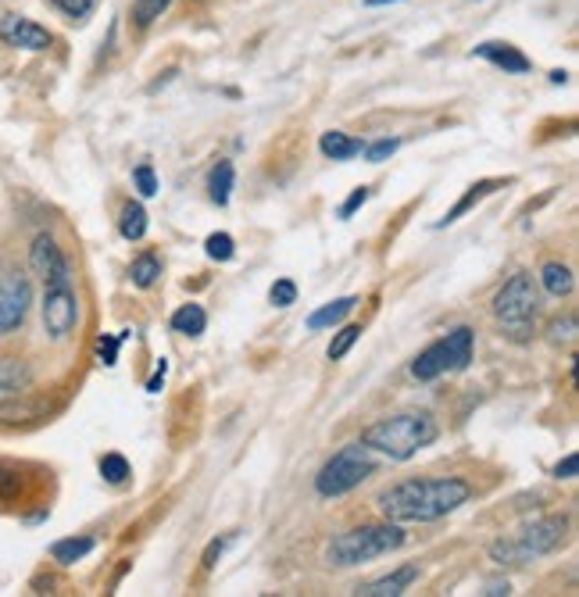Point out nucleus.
<instances>
[{"label":"nucleus","mask_w":579,"mask_h":597,"mask_svg":"<svg viewBox=\"0 0 579 597\" xmlns=\"http://www.w3.org/2000/svg\"><path fill=\"white\" fill-rule=\"evenodd\" d=\"M473 497V487L458 476H433V479H405L379 494V512L386 523H437L444 515L458 512Z\"/></svg>","instance_id":"1"},{"label":"nucleus","mask_w":579,"mask_h":597,"mask_svg":"<svg viewBox=\"0 0 579 597\" xmlns=\"http://www.w3.org/2000/svg\"><path fill=\"white\" fill-rule=\"evenodd\" d=\"M433 441H437V423H433L429 412H400L390 418H379V423H373L362 433V444H368L394 462L415 458Z\"/></svg>","instance_id":"2"},{"label":"nucleus","mask_w":579,"mask_h":597,"mask_svg":"<svg viewBox=\"0 0 579 597\" xmlns=\"http://www.w3.org/2000/svg\"><path fill=\"white\" fill-rule=\"evenodd\" d=\"M400 544H405V529L397 523L358 526V529H347L341 537H333L326 547V558H329V566L351 569V566H365V561H373L379 555L397 552Z\"/></svg>","instance_id":"3"},{"label":"nucleus","mask_w":579,"mask_h":597,"mask_svg":"<svg viewBox=\"0 0 579 597\" xmlns=\"http://www.w3.org/2000/svg\"><path fill=\"white\" fill-rule=\"evenodd\" d=\"M537 308H540V294L529 272H515L494 297V315L501 322V333L515 344H526L534 336Z\"/></svg>","instance_id":"4"},{"label":"nucleus","mask_w":579,"mask_h":597,"mask_svg":"<svg viewBox=\"0 0 579 597\" xmlns=\"http://www.w3.org/2000/svg\"><path fill=\"white\" fill-rule=\"evenodd\" d=\"M566 529H569L566 515H544V519L526 523L522 534L515 540H494L490 558L497 566H526V561L551 555L555 547L566 540Z\"/></svg>","instance_id":"5"},{"label":"nucleus","mask_w":579,"mask_h":597,"mask_svg":"<svg viewBox=\"0 0 579 597\" xmlns=\"http://www.w3.org/2000/svg\"><path fill=\"white\" fill-rule=\"evenodd\" d=\"M376 451L368 444H347L341 447L336 455L322 465L318 476H315V490L318 497H344L351 494L354 487H362V483L376 473Z\"/></svg>","instance_id":"6"},{"label":"nucleus","mask_w":579,"mask_h":597,"mask_svg":"<svg viewBox=\"0 0 579 597\" xmlns=\"http://www.w3.org/2000/svg\"><path fill=\"white\" fill-rule=\"evenodd\" d=\"M469 362H473V330L458 326L418 354L412 362V376L423 383H433L444 373H461V368H469Z\"/></svg>","instance_id":"7"},{"label":"nucleus","mask_w":579,"mask_h":597,"mask_svg":"<svg viewBox=\"0 0 579 597\" xmlns=\"http://www.w3.org/2000/svg\"><path fill=\"white\" fill-rule=\"evenodd\" d=\"M79 326V297L69 283L43 286V330L51 341H69L72 330Z\"/></svg>","instance_id":"8"},{"label":"nucleus","mask_w":579,"mask_h":597,"mask_svg":"<svg viewBox=\"0 0 579 597\" xmlns=\"http://www.w3.org/2000/svg\"><path fill=\"white\" fill-rule=\"evenodd\" d=\"M29 304H32L29 276H22V272H0V336L22 326Z\"/></svg>","instance_id":"9"},{"label":"nucleus","mask_w":579,"mask_h":597,"mask_svg":"<svg viewBox=\"0 0 579 597\" xmlns=\"http://www.w3.org/2000/svg\"><path fill=\"white\" fill-rule=\"evenodd\" d=\"M29 269H32V276H40L43 286L69 283V280H72L69 257L61 254L58 240H54L51 233H40L37 240H32V247H29Z\"/></svg>","instance_id":"10"},{"label":"nucleus","mask_w":579,"mask_h":597,"mask_svg":"<svg viewBox=\"0 0 579 597\" xmlns=\"http://www.w3.org/2000/svg\"><path fill=\"white\" fill-rule=\"evenodd\" d=\"M0 43L14 47V51H47L54 37L40 22L26 19V14H4L0 19Z\"/></svg>","instance_id":"11"},{"label":"nucleus","mask_w":579,"mask_h":597,"mask_svg":"<svg viewBox=\"0 0 579 597\" xmlns=\"http://www.w3.org/2000/svg\"><path fill=\"white\" fill-rule=\"evenodd\" d=\"M476 58H482V61H490V64H497V69H505L508 75H522V72H529V58L519 51V47H511V43H479L476 51H473Z\"/></svg>","instance_id":"12"},{"label":"nucleus","mask_w":579,"mask_h":597,"mask_svg":"<svg viewBox=\"0 0 579 597\" xmlns=\"http://www.w3.org/2000/svg\"><path fill=\"white\" fill-rule=\"evenodd\" d=\"M32 386V368L29 362L22 358H0V401H8V397H19L26 394Z\"/></svg>","instance_id":"13"},{"label":"nucleus","mask_w":579,"mask_h":597,"mask_svg":"<svg viewBox=\"0 0 579 597\" xmlns=\"http://www.w3.org/2000/svg\"><path fill=\"white\" fill-rule=\"evenodd\" d=\"M415 579H418V566H400L397 573L383 576V579H373V584L358 587L354 594H362V597H400L415 584Z\"/></svg>","instance_id":"14"},{"label":"nucleus","mask_w":579,"mask_h":597,"mask_svg":"<svg viewBox=\"0 0 579 597\" xmlns=\"http://www.w3.org/2000/svg\"><path fill=\"white\" fill-rule=\"evenodd\" d=\"M362 148H365L362 140L341 133V129H329V133H322V140H318V151L333 161H351L354 154H362Z\"/></svg>","instance_id":"15"},{"label":"nucleus","mask_w":579,"mask_h":597,"mask_svg":"<svg viewBox=\"0 0 579 597\" xmlns=\"http://www.w3.org/2000/svg\"><path fill=\"white\" fill-rule=\"evenodd\" d=\"M497 186H505V180H479L476 186H469V193H465V198L455 204V208H450V212L437 222V230H444V225H450V222H458L465 212H469V208H476L482 198H490V193L497 190Z\"/></svg>","instance_id":"16"},{"label":"nucleus","mask_w":579,"mask_h":597,"mask_svg":"<svg viewBox=\"0 0 579 597\" xmlns=\"http://www.w3.org/2000/svg\"><path fill=\"white\" fill-rule=\"evenodd\" d=\"M354 304H358V297H341L333 304H322L318 312L308 315V330H329V326H341V322L354 312Z\"/></svg>","instance_id":"17"},{"label":"nucleus","mask_w":579,"mask_h":597,"mask_svg":"<svg viewBox=\"0 0 579 597\" xmlns=\"http://www.w3.org/2000/svg\"><path fill=\"white\" fill-rule=\"evenodd\" d=\"M540 283H544V290H547L551 297H569L572 286H576V276H572L569 265L547 262V265L540 269Z\"/></svg>","instance_id":"18"},{"label":"nucleus","mask_w":579,"mask_h":597,"mask_svg":"<svg viewBox=\"0 0 579 597\" xmlns=\"http://www.w3.org/2000/svg\"><path fill=\"white\" fill-rule=\"evenodd\" d=\"M47 412V405L40 401H26V394L0 401V423H29V418H40Z\"/></svg>","instance_id":"19"},{"label":"nucleus","mask_w":579,"mask_h":597,"mask_svg":"<svg viewBox=\"0 0 579 597\" xmlns=\"http://www.w3.org/2000/svg\"><path fill=\"white\" fill-rule=\"evenodd\" d=\"M119 233L129 240V244H136V240H143V236H148V212H143V204L129 201V204L122 208Z\"/></svg>","instance_id":"20"},{"label":"nucleus","mask_w":579,"mask_h":597,"mask_svg":"<svg viewBox=\"0 0 579 597\" xmlns=\"http://www.w3.org/2000/svg\"><path fill=\"white\" fill-rule=\"evenodd\" d=\"M90 552H93V537H64L51 547L54 561H61V566H75V561H83Z\"/></svg>","instance_id":"21"},{"label":"nucleus","mask_w":579,"mask_h":597,"mask_svg":"<svg viewBox=\"0 0 579 597\" xmlns=\"http://www.w3.org/2000/svg\"><path fill=\"white\" fill-rule=\"evenodd\" d=\"M233 180H236V172H233V161H219V165L212 169V180H207V190H212V201H215L219 208H225V204H230Z\"/></svg>","instance_id":"22"},{"label":"nucleus","mask_w":579,"mask_h":597,"mask_svg":"<svg viewBox=\"0 0 579 597\" xmlns=\"http://www.w3.org/2000/svg\"><path fill=\"white\" fill-rule=\"evenodd\" d=\"M204 326H207V315L201 304H183V308L172 315V330L183 336H201Z\"/></svg>","instance_id":"23"},{"label":"nucleus","mask_w":579,"mask_h":597,"mask_svg":"<svg viewBox=\"0 0 579 597\" xmlns=\"http://www.w3.org/2000/svg\"><path fill=\"white\" fill-rule=\"evenodd\" d=\"M161 276V262H158V254H140L133 265H129V280H133V286L140 290H148L154 286Z\"/></svg>","instance_id":"24"},{"label":"nucleus","mask_w":579,"mask_h":597,"mask_svg":"<svg viewBox=\"0 0 579 597\" xmlns=\"http://www.w3.org/2000/svg\"><path fill=\"white\" fill-rule=\"evenodd\" d=\"M169 4H172V0H133V22L140 29H148L169 11Z\"/></svg>","instance_id":"25"},{"label":"nucleus","mask_w":579,"mask_h":597,"mask_svg":"<svg viewBox=\"0 0 579 597\" xmlns=\"http://www.w3.org/2000/svg\"><path fill=\"white\" fill-rule=\"evenodd\" d=\"M204 251L212 262H233V254H236V244H233V236L230 233H212L204 240Z\"/></svg>","instance_id":"26"},{"label":"nucleus","mask_w":579,"mask_h":597,"mask_svg":"<svg viewBox=\"0 0 579 597\" xmlns=\"http://www.w3.org/2000/svg\"><path fill=\"white\" fill-rule=\"evenodd\" d=\"M51 4L64 14V19H72V22H83L93 14L96 8V0H51Z\"/></svg>","instance_id":"27"},{"label":"nucleus","mask_w":579,"mask_h":597,"mask_svg":"<svg viewBox=\"0 0 579 597\" xmlns=\"http://www.w3.org/2000/svg\"><path fill=\"white\" fill-rule=\"evenodd\" d=\"M101 476L111 483V487H119V483L129 479V462L122 455H104L101 458Z\"/></svg>","instance_id":"28"},{"label":"nucleus","mask_w":579,"mask_h":597,"mask_svg":"<svg viewBox=\"0 0 579 597\" xmlns=\"http://www.w3.org/2000/svg\"><path fill=\"white\" fill-rule=\"evenodd\" d=\"M129 341V330L125 333H119V336H101V341H96V358H101V365H115L119 362V347Z\"/></svg>","instance_id":"29"},{"label":"nucleus","mask_w":579,"mask_h":597,"mask_svg":"<svg viewBox=\"0 0 579 597\" xmlns=\"http://www.w3.org/2000/svg\"><path fill=\"white\" fill-rule=\"evenodd\" d=\"M358 336H362V326H344L341 333H336V341L329 344V362H341L344 354L358 344Z\"/></svg>","instance_id":"30"},{"label":"nucleus","mask_w":579,"mask_h":597,"mask_svg":"<svg viewBox=\"0 0 579 597\" xmlns=\"http://www.w3.org/2000/svg\"><path fill=\"white\" fill-rule=\"evenodd\" d=\"M268 301L276 304V308H290V304L297 301V283L294 280H276L268 290Z\"/></svg>","instance_id":"31"},{"label":"nucleus","mask_w":579,"mask_h":597,"mask_svg":"<svg viewBox=\"0 0 579 597\" xmlns=\"http://www.w3.org/2000/svg\"><path fill=\"white\" fill-rule=\"evenodd\" d=\"M397 148H400V140H376V143H368V148H362V151H365V161H373V165H379V161L394 158Z\"/></svg>","instance_id":"32"},{"label":"nucleus","mask_w":579,"mask_h":597,"mask_svg":"<svg viewBox=\"0 0 579 597\" xmlns=\"http://www.w3.org/2000/svg\"><path fill=\"white\" fill-rule=\"evenodd\" d=\"M551 344H572V336H576V318L572 315H566V318H555L551 322Z\"/></svg>","instance_id":"33"},{"label":"nucleus","mask_w":579,"mask_h":597,"mask_svg":"<svg viewBox=\"0 0 579 597\" xmlns=\"http://www.w3.org/2000/svg\"><path fill=\"white\" fill-rule=\"evenodd\" d=\"M133 183H136V190L143 193V198H154V193H158V175H154L151 165H140L133 172Z\"/></svg>","instance_id":"34"},{"label":"nucleus","mask_w":579,"mask_h":597,"mask_svg":"<svg viewBox=\"0 0 579 597\" xmlns=\"http://www.w3.org/2000/svg\"><path fill=\"white\" fill-rule=\"evenodd\" d=\"M368 193H373V190H368V186H358V190H354L351 198H347V201L341 204V212H336V215H341V219H351V215L358 212V208H362V204L368 201Z\"/></svg>","instance_id":"35"},{"label":"nucleus","mask_w":579,"mask_h":597,"mask_svg":"<svg viewBox=\"0 0 579 597\" xmlns=\"http://www.w3.org/2000/svg\"><path fill=\"white\" fill-rule=\"evenodd\" d=\"M233 544V537H222V540H212V547L204 552V569H215L219 566V558H222V552L225 547Z\"/></svg>","instance_id":"36"},{"label":"nucleus","mask_w":579,"mask_h":597,"mask_svg":"<svg viewBox=\"0 0 579 597\" xmlns=\"http://www.w3.org/2000/svg\"><path fill=\"white\" fill-rule=\"evenodd\" d=\"M579 473V455H566L555 465V479H576Z\"/></svg>","instance_id":"37"},{"label":"nucleus","mask_w":579,"mask_h":597,"mask_svg":"<svg viewBox=\"0 0 579 597\" xmlns=\"http://www.w3.org/2000/svg\"><path fill=\"white\" fill-rule=\"evenodd\" d=\"M165 376H169V362L161 358L158 368H154V376L148 380V394H161V386H165Z\"/></svg>","instance_id":"38"},{"label":"nucleus","mask_w":579,"mask_h":597,"mask_svg":"<svg viewBox=\"0 0 579 597\" xmlns=\"http://www.w3.org/2000/svg\"><path fill=\"white\" fill-rule=\"evenodd\" d=\"M487 597H501V594H508V584H487V590H482Z\"/></svg>","instance_id":"39"},{"label":"nucleus","mask_w":579,"mask_h":597,"mask_svg":"<svg viewBox=\"0 0 579 597\" xmlns=\"http://www.w3.org/2000/svg\"><path fill=\"white\" fill-rule=\"evenodd\" d=\"M383 4H397V0H365V8H383Z\"/></svg>","instance_id":"40"}]
</instances>
